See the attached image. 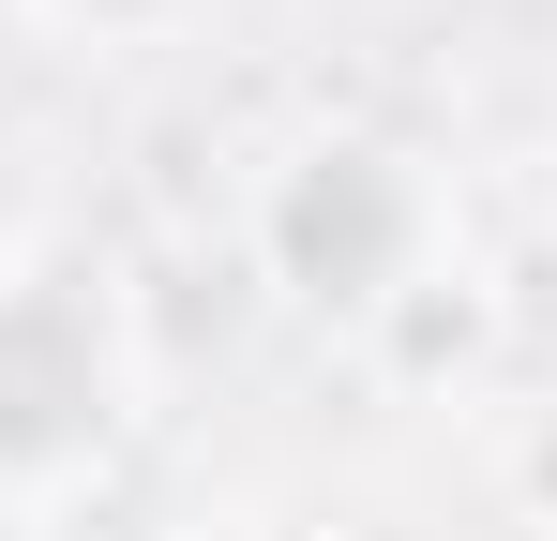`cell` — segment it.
<instances>
[{"mask_svg":"<svg viewBox=\"0 0 557 541\" xmlns=\"http://www.w3.org/2000/svg\"><path fill=\"white\" fill-rule=\"evenodd\" d=\"M121 422V347L76 270H0V481H76Z\"/></svg>","mask_w":557,"mask_h":541,"instance_id":"1","label":"cell"},{"mask_svg":"<svg viewBox=\"0 0 557 541\" xmlns=\"http://www.w3.org/2000/svg\"><path fill=\"white\" fill-rule=\"evenodd\" d=\"M61 30H151V15H182V0H46Z\"/></svg>","mask_w":557,"mask_h":541,"instance_id":"3","label":"cell"},{"mask_svg":"<svg viewBox=\"0 0 557 541\" xmlns=\"http://www.w3.org/2000/svg\"><path fill=\"white\" fill-rule=\"evenodd\" d=\"M422 226H437L422 180L392 166L376 136H332V151H301L272 180V270L301 301H347V316H376V301L422 286Z\"/></svg>","mask_w":557,"mask_h":541,"instance_id":"2","label":"cell"},{"mask_svg":"<svg viewBox=\"0 0 557 541\" xmlns=\"http://www.w3.org/2000/svg\"><path fill=\"white\" fill-rule=\"evenodd\" d=\"M211 541H301V527H211Z\"/></svg>","mask_w":557,"mask_h":541,"instance_id":"4","label":"cell"},{"mask_svg":"<svg viewBox=\"0 0 557 541\" xmlns=\"http://www.w3.org/2000/svg\"><path fill=\"white\" fill-rule=\"evenodd\" d=\"M528 541H557V527H528Z\"/></svg>","mask_w":557,"mask_h":541,"instance_id":"5","label":"cell"}]
</instances>
